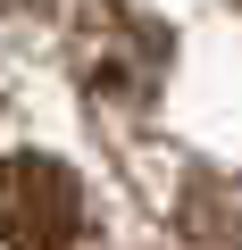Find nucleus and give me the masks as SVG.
Listing matches in <instances>:
<instances>
[{
	"label": "nucleus",
	"instance_id": "obj_1",
	"mask_svg": "<svg viewBox=\"0 0 242 250\" xmlns=\"http://www.w3.org/2000/svg\"><path fill=\"white\" fill-rule=\"evenodd\" d=\"M167 34L151 25V17H134V9H92V25L75 34V75H84V92L92 100H109V108H151V92H159V75H167Z\"/></svg>",
	"mask_w": 242,
	"mask_h": 250
},
{
	"label": "nucleus",
	"instance_id": "obj_2",
	"mask_svg": "<svg viewBox=\"0 0 242 250\" xmlns=\"http://www.w3.org/2000/svg\"><path fill=\"white\" fill-rule=\"evenodd\" d=\"M84 233V184L50 150L0 159V242L9 250H67Z\"/></svg>",
	"mask_w": 242,
	"mask_h": 250
},
{
	"label": "nucleus",
	"instance_id": "obj_3",
	"mask_svg": "<svg viewBox=\"0 0 242 250\" xmlns=\"http://www.w3.org/2000/svg\"><path fill=\"white\" fill-rule=\"evenodd\" d=\"M0 9H25V17H34V9H50V0H0Z\"/></svg>",
	"mask_w": 242,
	"mask_h": 250
}]
</instances>
